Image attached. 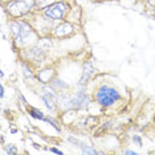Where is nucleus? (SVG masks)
I'll list each match as a JSON object with an SVG mask.
<instances>
[{
  "mask_svg": "<svg viewBox=\"0 0 155 155\" xmlns=\"http://www.w3.org/2000/svg\"><path fill=\"white\" fill-rule=\"evenodd\" d=\"M48 151H49V153L57 154V155H64V151H62V150H58V149H56V147H48Z\"/></svg>",
  "mask_w": 155,
  "mask_h": 155,
  "instance_id": "obj_21",
  "label": "nucleus"
},
{
  "mask_svg": "<svg viewBox=\"0 0 155 155\" xmlns=\"http://www.w3.org/2000/svg\"><path fill=\"white\" fill-rule=\"evenodd\" d=\"M2 153L5 154V155H17V154H19V150H17V147H16L15 143H7Z\"/></svg>",
  "mask_w": 155,
  "mask_h": 155,
  "instance_id": "obj_17",
  "label": "nucleus"
},
{
  "mask_svg": "<svg viewBox=\"0 0 155 155\" xmlns=\"http://www.w3.org/2000/svg\"><path fill=\"white\" fill-rule=\"evenodd\" d=\"M154 126H155V113H154Z\"/></svg>",
  "mask_w": 155,
  "mask_h": 155,
  "instance_id": "obj_27",
  "label": "nucleus"
},
{
  "mask_svg": "<svg viewBox=\"0 0 155 155\" xmlns=\"http://www.w3.org/2000/svg\"><path fill=\"white\" fill-rule=\"evenodd\" d=\"M4 97H5V86H4V84H0V98L2 100H4Z\"/></svg>",
  "mask_w": 155,
  "mask_h": 155,
  "instance_id": "obj_22",
  "label": "nucleus"
},
{
  "mask_svg": "<svg viewBox=\"0 0 155 155\" xmlns=\"http://www.w3.org/2000/svg\"><path fill=\"white\" fill-rule=\"evenodd\" d=\"M17 98H19V101H21V105H24V106H25V107L28 106V105H29V104H28V101L25 100V97H24L21 93H20L19 96H17Z\"/></svg>",
  "mask_w": 155,
  "mask_h": 155,
  "instance_id": "obj_23",
  "label": "nucleus"
},
{
  "mask_svg": "<svg viewBox=\"0 0 155 155\" xmlns=\"http://www.w3.org/2000/svg\"><path fill=\"white\" fill-rule=\"evenodd\" d=\"M87 86L77 85L76 91L73 93V109L76 110H86L93 104V97L87 93Z\"/></svg>",
  "mask_w": 155,
  "mask_h": 155,
  "instance_id": "obj_7",
  "label": "nucleus"
},
{
  "mask_svg": "<svg viewBox=\"0 0 155 155\" xmlns=\"http://www.w3.org/2000/svg\"><path fill=\"white\" fill-rule=\"evenodd\" d=\"M58 2V0H36V7H37V11H43L44 8H47L51 4Z\"/></svg>",
  "mask_w": 155,
  "mask_h": 155,
  "instance_id": "obj_19",
  "label": "nucleus"
},
{
  "mask_svg": "<svg viewBox=\"0 0 155 155\" xmlns=\"http://www.w3.org/2000/svg\"><path fill=\"white\" fill-rule=\"evenodd\" d=\"M48 85H51L56 91H57V93H60V91H65V90H70V85H69V84L65 82L64 80L60 78V77H57V76H56L48 84Z\"/></svg>",
  "mask_w": 155,
  "mask_h": 155,
  "instance_id": "obj_13",
  "label": "nucleus"
},
{
  "mask_svg": "<svg viewBox=\"0 0 155 155\" xmlns=\"http://www.w3.org/2000/svg\"><path fill=\"white\" fill-rule=\"evenodd\" d=\"M57 106L60 111H68L73 109V93L69 90L60 91L58 93V100H57Z\"/></svg>",
  "mask_w": 155,
  "mask_h": 155,
  "instance_id": "obj_10",
  "label": "nucleus"
},
{
  "mask_svg": "<svg viewBox=\"0 0 155 155\" xmlns=\"http://www.w3.org/2000/svg\"><path fill=\"white\" fill-rule=\"evenodd\" d=\"M66 140H68L72 146L78 147V149L84 144V140L81 138H78V137H76V135H68V137H66Z\"/></svg>",
  "mask_w": 155,
  "mask_h": 155,
  "instance_id": "obj_18",
  "label": "nucleus"
},
{
  "mask_svg": "<svg viewBox=\"0 0 155 155\" xmlns=\"http://www.w3.org/2000/svg\"><path fill=\"white\" fill-rule=\"evenodd\" d=\"M9 133H11V134H16L17 130H16L15 127H11V129H9Z\"/></svg>",
  "mask_w": 155,
  "mask_h": 155,
  "instance_id": "obj_26",
  "label": "nucleus"
},
{
  "mask_svg": "<svg viewBox=\"0 0 155 155\" xmlns=\"http://www.w3.org/2000/svg\"><path fill=\"white\" fill-rule=\"evenodd\" d=\"M7 2H8V0H3V3H7Z\"/></svg>",
  "mask_w": 155,
  "mask_h": 155,
  "instance_id": "obj_28",
  "label": "nucleus"
},
{
  "mask_svg": "<svg viewBox=\"0 0 155 155\" xmlns=\"http://www.w3.org/2000/svg\"><path fill=\"white\" fill-rule=\"evenodd\" d=\"M123 154H126V155H137L138 154V151H135V150H127V149H125L122 151Z\"/></svg>",
  "mask_w": 155,
  "mask_h": 155,
  "instance_id": "obj_24",
  "label": "nucleus"
},
{
  "mask_svg": "<svg viewBox=\"0 0 155 155\" xmlns=\"http://www.w3.org/2000/svg\"><path fill=\"white\" fill-rule=\"evenodd\" d=\"M4 77H5V74H4V70L2 69V70H0V78H2V81L4 80Z\"/></svg>",
  "mask_w": 155,
  "mask_h": 155,
  "instance_id": "obj_25",
  "label": "nucleus"
},
{
  "mask_svg": "<svg viewBox=\"0 0 155 155\" xmlns=\"http://www.w3.org/2000/svg\"><path fill=\"white\" fill-rule=\"evenodd\" d=\"M19 65H20V68H21V70H23L24 78H25L27 81H36L37 80L36 72H35V69H33L35 68L33 65H31L29 62L24 61V60H21V61L19 62Z\"/></svg>",
  "mask_w": 155,
  "mask_h": 155,
  "instance_id": "obj_12",
  "label": "nucleus"
},
{
  "mask_svg": "<svg viewBox=\"0 0 155 155\" xmlns=\"http://www.w3.org/2000/svg\"><path fill=\"white\" fill-rule=\"evenodd\" d=\"M40 98L43 101L44 106L47 107L48 111H57L58 106H57V100H58V93L56 91L51 85H43L40 84V90H38Z\"/></svg>",
  "mask_w": 155,
  "mask_h": 155,
  "instance_id": "obj_6",
  "label": "nucleus"
},
{
  "mask_svg": "<svg viewBox=\"0 0 155 155\" xmlns=\"http://www.w3.org/2000/svg\"><path fill=\"white\" fill-rule=\"evenodd\" d=\"M91 97H93V101L102 109L114 107L123 100L121 90L115 86V84H111L109 81L98 82L91 91Z\"/></svg>",
  "mask_w": 155,
  "mask_h": 155,
  "instance_id": "obj_2",
  "label": "nucleus"
},
{
  "mask_svg": "<svg viewBox=\"0 0 155 155\" xmlns=\"http://www.w3.org/2000/svg\"><path fill=\"white\" fill-rule=\"evenodd\" d=\"M97 70H96V66L91 61H85L82 64V72H81V76L78 81H77V85H82V86H87L89 81L96 76Z\"/></svg>",
  "mask_w": 155,
  "mask_h": 155,
  "instance_id": "obj_9",
  "label": "nucleus"
},
{
  "mask_svg": "<svg viewBox=\"0 0 155 155\" xmlns=\"http://www.w3.org/2000/svg\"><path fill=\"white\" fill-rule=\"evenodd\" d=\"M25 109H27V113H28V114H29L32 118L38 119V121H43V122H44L45 117H47V114H45L44 111H41L40 109H36V107H33V106H29V105H28Z\"/></svg>",
  "mask_w": 155,
  "mask_h": 155,
  "instance_id": "obj_15",
  "label": "nucleus"
},
{
  "mask_svg": "<svg viewBox=\"0 0 155 155\" xmlns=\"http://www.w3.org/2000/svg\"><path fill=\"white\" fill-rule=\"evenodd\" d=\"M131 142L134 144H137L138 147H143V139L139 134H134V135H131Z\"/></svg>",
  "mask_w": 155,
  "mask_h": 155,
  "instance_id": "obj_20",
  "label": "nucleus"
},
{
  "mask_svg": "<svg viewBox=\"0 0 155 155\" xmlns=\"http://www.w3.org/2000/svg\"><path fill=\"white\" fill-rule=\"evenodd\" d=\"M154 17H155V16H154Z\"/></svg>",
  "mask_w": 155,
  "mask_h": 155,
  "instance_id": "obj_29",
  "label": "nucleus"
},
{
  "mask_svg": "<svg viewBox=\"0 0 155 155\" xmlns=\"http://www.w3.org/2000/svg\"><path fill=\"white\" fill-rule=\"evenodd\" d=\"M36 77L37 81L43 85H48L52 80L56 77V69L52 68V66H45V68H41L36 72Z\"/></svg>",
  "mask_w": 155,
  "mask_h": 155,
  "instance_id": "obj_11",
  "label": "nucleus"
},
{
  "mask_svg": "<svg viewBox=\"0 0 155 155\" xmlns=\"http://www.w3.org/2000/svg\"><path fill=\"white\" fill-rule=\"evenodd\" d=\"M72 11V7L66 0H58V2L51 4L47 8H44L43 12L48 19L53 20L56 23H60V21H64V20L68 19V15Z\"/></svg>",
  "mask_w": 155,
  "mask_h": 155,
  "instance_id": "obj_5",
  "label": "nucleus"
},
{
  "mask_svg": "<svg viewBox=\"0 0 155 155\" xmlns=\"http://www.w3.org/2000/svg\"><path fill=\"white\" fill-rule=\"evenodd\" d=\"M9 33L12 36L11 47L13 52L23 51L40 40V35L25 19H11L7 23Z\"/></svg>",
  "mask_w": 155,
  "mask_h": 155,
  "instance_id": "obj_1",
  "label": "nucleus"
},
{
  "mask_svg": "<svg viewBox=\"0 0 155 155\" xmlns=\"http://www.w3.org/2000/svg\"><path fill=\"white\" fill-rule=\"evenodd\" d=\"M20 57H21V60L29 62L33 66H41L48 57V51L43 45L38 44V41H37L36 44L20 51Z\"/></svg>",
  "mask_w": 155,
  "mask_h": 155,
  "instance_id": "obj_4",
  "label": "nucleus"
},
{
  "mask_svg": "<svg viewBox=\"0 0 155 155\" xmlns=\"http://www.w3.org/2000/svg\"><path fill=\"white\" fill-rule=\"evenodd\" d=\"M44 122H47L48 125H51L52 127H54V129H56V131H58V133H61V131H62V126H61V123H60L54 117H52V114L47 115V117H45V119H44Z\"/></svg>",
  "mask_w": 155,
  "mask_h": 155,
  "instance_id": "obj_16",
  "label": "nucleus"
},
{
  "mask_svg": "<svg viewBox=\"0 0 155 155\" xmlns=\"http://www.w3.org/2000/svg\"><path fill=\"white\" fill-rule=\"evenodd\" d=\"M74 33V24L68 21V20H64V21L57 23V25L54 27V29L52 31L51 37L53 38H66L70 37Z\"/></svg>",
  "mask_w": 155,
  "mask_h": 155,
  "instance_id": "obj_8",
  "label": "nucleus"
},
{
  "mask_svg": "<svg viewBox=\"0 0 155 155\" xmlns=\"http://www.w3.org/2000/svg\"><path fill=\"white\" fill-rule=\"evenodd\" d=\"M80 153L84 155H100V150H97L94 144L89 142H84V144L80 147Z\"/></svg>",
  "mask_w": 155,
  "mask_h": 155,
  "instance_id": "obj_14",
  "label": "nucleus"
},
{
  "mask_svg": "<svg viewBox=\"0 0 155 155\" xmlns=\"http://www.w3.org/2000/svg\"><path fill=\"white\" fill-rule=\"evenodd\" d=\"M36 9V0H8L4 3V11L11 19L25 17Z\"/></svg>",
  "mask_w": 155,
  "mask_h": 155,
  "instance_id": "obj_3",
  "label": "nucleus"
}]
</instances>
